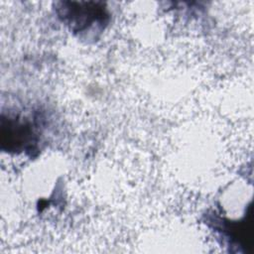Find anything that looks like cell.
Returning <instances> with one entry per match:
<instances>
[{"label": "cell", "mask_w": 254, "mask_h": 254, "mask_svg": "<svg viewBox=\"0 0 254 254\" xmlns=\"http://www.w3.org/2000/svg\"><path fill=\"white\" fill-rule=\"evenodd\" d=\"M69 7L62 9V14L64 21L74 32H83L88 30L94 23L102 24L105 22L107 14L104 9L97 8L96 4L90 3H68Z\"/></svg>", "instance_id": "cell-1"}, {"label": "cell", "mask_w": 254, "mask_h": 254, "mask_svg": "<svg viewBox=\"0 0 254 254\" xmlns=\"http://www.w3.org/2000/svg\"><path fill=\"white\" fill-rule=\"evenodd\" d=\"M36 141V134L29 122L8 119L7 126L2 124V144H8V150H27Z\"/></svg>", "instance_id": "cell-2"}]
</instances>
